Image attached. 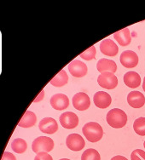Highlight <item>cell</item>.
I'll return each instance as SVG.
<instances>
[{"instance_id": "obj_1", "label": "cell", "mask_w": 145, "mask_h": 160, "mask_svg": "<svg viewBox=\"0 0 145 160\" xmlns=\"http://www.w3.org/2000/svg\"><path fill=\"white\" fill-rule=\"evenodd\" d=\"M106 119L108 125L114 129H121L127 124V115L120 108H114L108 112Z\"/></svg>"}, {"instance_id": "obj_2", "label": "cell", "mask_w": 145, "mask_h": 160, "mask_svg": "<svg viewBox=\"0 0 145 160\" xmlns=\"http://www.w3.org/2000/svg\"><path fill=\"white\" fill-rule=\"evenodd\" d=\"M84 136L90 142H97L103 136L102 126L96 122H89L84 125L82 129Z\"/></svg>"}, {"instance_id": "obj_3", "label": "cell", "mask_w": 145, "mask_h": 160, "mask_svg": "<svg viewBox=\"0 0 145 160\" xmlns=\"http://www.w3.org/2000/svg\"><path fill=\"white\" fill-rule=\"evenodd\" d=\"M54 142L51 138L47 136H39L34 141L32 144V149L35 153L49 152L54 148Z\"/></svg>"}, {"instance_id": "obj_4", "label": "cell", "mask_w": 145, "mask_h": 160, "mask_svg": "<svg viewBox=\"0 0 145 160\" xmlns=\"http://www.w3.org/2000/svg\"><path fill=\"white\" fill-rule=\"evenodd\" d=\"M97 83L101 87L107 89H113L118 85V78L112 72H102L97 78Z\"/></svg>"}, {"instance_id": "obj_5", "label": "cell", "mask_w": 145, "mask_h": 160, "mask_svg": "<svg viewBox=\"0 0 145 160\" xmlns=\"http://www.w3.org/2000/svg\"><path fill=\"white\" fill-rule=\"evenodd\" d=\"M73 106L79 111H85L91 106V100L89 96L84 92L75 94L73 97Z\"/></svg>"}, {"instance_id": "obj_6", "label": "cell", "mask_w": 145, "mask_h": 160, "mask_svg": "<svg viewBox=\"0 0 145 160\" xmlns=\"http://www.w3.org/2000/svg\"><path fill=\"white\" fill-rule=\"evenodd\" d=\"M60 123L63 128L72 129L76 128L79 124V118L76 114L72 112H66L60 116Z\"/></svg>"}, {"instance_id": "obj_7", "label": "cell", "mask_w": 145, "mask_h": 160, "mask_svg": "<svg viewBox=\"0 0 145 160\" xmlns=\"http://www.w3.org/2000/svg\"><path fill=\"white\" fill-rule=\"evenodd\" d=\"M66 145L72 151L79 152L81 151L85 148V142L80 135L71 134L66 139Z\"/></svg>"}, {"instance_id": "obj_8", "label": "cell", "mask_w": 145, "mask_h": 160, "mask_svg": "<svg viewBox=\"0 0 145 160\" xmlns=\"http://www.w3.org/2000/svg\"><path fill=\"white\" fill-rule=\"evenodd\" d=\"M120 61L122 66L125 68H133L138 64V56L134 51L126 50L121 53Z\"/></svg>"}, {"instance_id": "obj_9", "label": "cell", "mask_w": 145, "mask_h": 160, "mask_svg": "<svg viewBox=\"0 0 145 160\" xmlns=\"http://www.w3.org/2000/svg\"><path fill=\"white\" fill-rule=\"evenodd\" d=\"M68 70L75 78H82L87 73V66L79 60H74L68 65Z\"/></svg>"}, {"instance_id": "obj_10", "label": "cell", "mask_w": 145, "mask_h": 160, "mask_svg": "<svg viewBox=\"0 0 145 160\" xmlns=\"http://www.w3.org/2000/svg\"><path fill=\"white\" fill-rule=\"evenodd\" d=\"M50 105L55 110L62 111L69 106V100L64 94H56L50 98Z\"/></svg>"}, {"instance_id": "obj_11", "label": "cell", "mask_w": 145, "mask_h": 160, "mask_svg": "<svg viewBox=\"0 0 145 160\" xmlns=\"http://www.w3.org/2000/svg\"><path fill=\"white\" fill-rule=\"evenodd\" d=\"M39 128L41 132L46 134H54L58 129V124L52 118H44L41 120L39 124Z\"/></svg>"}, {"instance_id": "obj_12", "label": "cell", "mask_w": 145, "mask_h": 160, "mask_svg": "<svg viewBox=\"0 0 145 160\" xmlns=\"http://www.w3.org/2000/svg\"><path fill=\"white\" fill-rule=\"evenodd\" d=\"M100 50L105 56H115L119 52V48L113 40L108 38V39L102 40L101 42Z\"/></svg>"}, {"instance_id": "obj_13", "label": "cell", "mask_w": 145, "mask_h": 160, "mask_svg": "<svg viewBox=\"0 0 145 160\" xmlns=\"http://www.w3.org/2000/svg\"><path fill=\"white\" fill-rule=\"evenodd\" d=\"M93 101H94V104L96 108L105 109V108H108L110 106L112 99L111 96H109L107 92L98 91L94 95Z\"/></svg>"}, {"instance_id": "obj_14", "label": "cell", "mask_w": 145, "mask_h": 160, "mask_svg": "<svg viewBox=\"0 0 145 160\" xmlns=\"http://www.w3.org/2000/svg\"><path fill=\"white\" fill-rule=\"evenodd\" d=\"M127 102L133 108H141L145 104V97L139 91H132L127 96Z\"/></svg>"}, {"instance_id": "obj_15", "label": "cell", "mask_w": 145, "mask_h": 160, "mask_svg": "<svg viewBox=\"0 0 145 160\" xmlns=\"http://www.w3.org/2000/svg\"><path fill=\"white\" fill-rule=\"evenodd\" d=\"M96 69L97 71L100 72L101 73L102 72H112L114 73L117 70V65L113 60H108V59L102 58L99 60L97 64H96Z\"/></svg>"}, {"instance_id": "obj_16", "label": "cell", "mask_w": 145, "mask_h": 160, "mask_svg": "<svg viewBox=\"0 0 145 160\" xmlns=\"http://www.w3.org/2000/svg\"><path fill=\"white\" fill-rule=\"evenodd\" d=\"M124 83L125 84L132 89H135L140 86L141 78L136 72H128L124 75Z\"/></svg>"}, {"instance_id": "obj_17", "label": "cell", "mask_w": 145, "mask_h": 160, "mask_svg": "<svg viewBox=\"0 0 145 160\" xmlns=\"http://www.w3.org/2000/svg\"><path fill=\"white\" fill-rule=\"evenodd\" d=\"M114 38L121 46H127L132 42L131 32L128 28H123L114 34Z\"/></svg>"}, {"instance_id": "obj_18", "label": "cell", "mask_w": 145, "mask_h": 160, "mask_svg": "<svg viewBox=\"0 0 145 160\" xmlns=\"http://www.w3.org/2000/svg\"><path fill=\"white\" fill-rule=\"evenodd\" d=\"M37 122V117L34 112L31 111H27L22 116V119L19 122V126L22 128H30L34 126Z\"/></svg>"}, {"instance_id": "obj_19", "label": "cell", "mask_w": 145, "mask_h": 160, "mask_svg": "<svg viewBox=\"0 0 145 160\" xmlns=\"http://www.w3.org/2000/svg\"><path fill=\"white\" fill-rule=\"evenodd\" d=\"M68 82V76L66 71L62 70L60 71L58 73L56 74L55 77L53 78L52 79L50 80V84H52L53 86L55 87H62L64 86L65 84H67Z\"/></svg>"}, {"instance_id": "obj_20", "label": "cell", "mask_w": 145, "mask_h": 160, "mask_svg": "<svg viewBox=\"0 0 145 160\" xmlns=\"http://www.w3.org/2000/svg\"><path fill=\"white\" fill-rule=\"evenodd\" d=\"M11 148L16 153H23L28 149V144L23 139L16 138L11 142Z\"/></svg>"}, {"instance_id": "obj_21", "label": "cell", "mask_w": 145, "mask_h": 160, "mask_svg": "<svg viewBox=\"0 0 145 160\" xmlns=\"http://www.w3.org/2000/svg\"><path fill=\"white\" fill-rule=\"evenodd\" d=\"M133 129L134 131L138 136H145V118H138L134 121L133 123Z\"/></svg>"}, {"instance_id": "obj_22", "label": "cell", "mask_w": 145, "mask_h": 160, "mask_svg": "<svg viewBox=\"0 0 145 160\" xmlns=\"http://www.w3.org/2000/svg\"><path fill=\"white\" fill-rule=\"evenodd\" d=\"M81 160H101V157L96 150L90 148L84 152L81 156Z\"/></svg>"}, {"instance_id": "obj_23", "label": "cell", "mask_w": 145, "mask_h": 160, "mask_svg": "<svg viewBox=\"0 0 145 160\" xmlns=\"http://www.w3.org/2000/svg\"><path fill=\"white\" fill-rule=\"evenodd\" d=\"M96 49L95 46L90 47L89 49H87L85 51H84L83 53L80 54V57L85 61H91L92 59L96 58Z\"/></svg>"}, {"instance_id": "obj_24", "label": "cell", "mask_w": 145, "mask_h": 160, "mask_svg": "<svg viewBox=\"0 0 145 160\" xmlns=\"http://www.w3.org/2000/svg\"><path fill=\"white\" fill-rule=\"evenodd\" d=\"M132 160H145V152L141 149H136L131 154Z\"/></svg>"}, {"instance_id": "obj_25", "label": "cell", "mask_w": 145, "mask_h": 160, "mask_svg": "<svg viewBox=\"0 0 145 160\" xmlns=\"http://www.w3.org/2000/svg\"><path fill=\"white\" fill-rule=\"evenodd\" d=\"M34 160H53L52 157L48 152H39L34 158Z\"/></svg>"}, {"instance_id": "obj_26", "label": "cell", "mask_w": 145, "mask_h": 160, "mask_svg": "<svg viewBox=\"0 0 145 160\" xmlns=\"http://www.w3.org/2000/svg\"><path fill=\"white\" fill-rule=\"evenodd\" d=\"M1 160H16V158L15 157V155H13L11 152H3Z\"/></svg>"}, {"instance_id": "obj_27", "label": "cell", "mask_w": 145, "mask_h": 160, "mask_svg": "<svg viewBox=\"0 0 145 160\" xmlns=\"http://www.w3.org/2000/svg\"><path fill=\"white\" fill-rule=\"evenodd\" d=\"M111 160H128L127 158L121 156V155H117V156H114L111 158Z\"/></svg>"}, {"instance_id": "obj_28", "label": "cell", "mask_w": 145, "mask_h": 160, "mask_svg": "<svg viewBox=\"0 0 145 160\" xmlns=\"http://www.w3.org/2000/svg\"><path fill=\"white\" fill-rule=\"evenodd\" d=\"M43 96H44V90H42V92H41V95H39V96L38 97V99H36V100H35L34 102H39V100H40V101H41V100L43 99Z\"/></svg>"}, {"instance_id": "obj_29", "label": "cell", "mask_w": 145, "mask_h": 160, "mask_svg": "<svg viewBox=\"0 0 145 160\" xmlns=\"http://www.w3.org/2000/svg\"><path fill=\"white\" fill-rule=\"evenodd\" d=\"M142 89H143V90L145 91V77L144 78H143V83H142Z\"/></svg>"}, {"instance_id": "obj_30", "label": "cell", "mask_w": 145, "mask_h": 160, "mask_svg": "<svg viewBox=\"0 0 145 160\" xmlns=\"http://www.w3.org/2000/svg\"><path fill=\"white\" fill-rule=\"evenodd\" d=\"M60 160H70V159H68V158H62V159Z\"/></svg>"}, {"instance_id": "obj_31", "label": "cell", "mask_w": 145, "mask_h": 160, "mask_svg": "<svg viewBox=\"0 0 145 160\" xmlns=\"http://www.w3.org/2000/svg\"><path fill=\"white\" fill-rule=\"evenodd\" d=\"M143 147H144V148H145V142H143Z\"/></svg>"}]
</instances>
